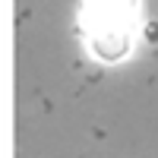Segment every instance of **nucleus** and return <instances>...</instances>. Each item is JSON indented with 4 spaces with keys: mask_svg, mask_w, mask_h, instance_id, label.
I'll list each match as a JSON object with an SVG mask.
<instances>
[{
    "mask_svg": "<svg viewBox=\"0 0 158 158\" xmlns=\"http://www.w3.org/2000/svg\"><path fill=\"white\" fill-rule=\"evenodd\" d=\"M76 29L92 60L123 63L142 32V0H82Z\"/></svg>",
    "mask_w": 158,
    "mask_h": 158,
    "instance_id": "1",
    "label": "nucleus"
}]
</instances>
